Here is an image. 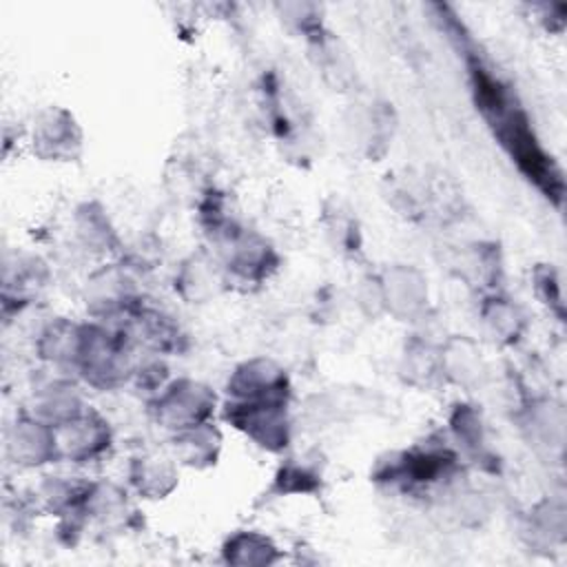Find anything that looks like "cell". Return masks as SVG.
<instances>
[{
  "label": "cell",
  "instance_id": "cell-1",
  "mask_svg": "<svg viewBox=\"0 0 567 567\" xmlns=\"http://www.w3.org/2000/svg\"><path fill=\"white\" fill-rule=\"evenodd\" d=\"M472 91L478 111L487 120L489 128L498 137L518 171L534 182V186L556 204H560L565 184L563 173L554 157L540 146L527 115L507 91V86L494 78L483 64L472 66Z\"/></svg>",
  "mask_w": 567,
  "mask_h": 567
},
{
  "label": "cell",
  "instance_id": "cell-2",
  "mask_svg": "<svg viewBox=\"0 0 567 567\" xmlns=\"http://www.w3.org/2000/svg\"><path fill=\"white\" fill-rule=\"evenodd\" d=\"M456 467V454L447 445L427 443L385 454L377 461L372 478L392 487L414 489L454 478Z\"/></svg>",
  "mask_w": 567,
  "mask_h": 567
},
{
  "label": "cell",
  "instance_id": "cell-3",
  "mask_svg": "<svg viewBox=\"0 0 567 567\" xmlns=\"http://www.w3.org/2000/svg\"><path fill=\"white\" fill-rule=\"evenodd\" d=\"M219 399L204 381L179 377L171 379L148 403L153 421L171 434L213 421Z\"/></svg>",
  "mask_w": 567,
  "mask_h": 567
},
{
  "label": "cell",
  "instance_id": "cell-4",
  "mask_svg": "<svg viewBox=\"0 0 567 567\" xmlns=\"http://www.w3.org/2000/svg\"><path fill=\"white\" fill-rule=\"evenodd\" d=\"M217 261L224 270L226 284H264L279 264V255L272 244L257 230L235 226L217 241Z\"/></svg>",
  "mask_w": 567,
  "mask_h": 567
},
{
  "label": "cell",
  "instance_id": "cell-5",
  "mask_svg": "<svg viewBox=\"0 0 567 567\" xmlns=\"http://www.w3.org/2000/svg\"><path fill=\"white\" fill-rule=\"evenodd\" d=\"M224 421L250 439L259 450L279 454L292 441V421L288 403L224 401Z\"/></svg>",
  "mask_w": 567,
  "mask_h": 567
},
{
  "label": "cell",
  "instance_id": "cell-6",
  "mask_svg": "<svg viewBox=\"0 0 567 567\" xmlns=\"http://www.w3.org/2000/svg\"><path fill=\"white\" fill-rule=\"evenodd\" d=\"M377 310L396 321H419L427 310V277L410 264H392L372 279Z\"/></svg>",
  "mask_w": 567,
  "mask_h": 567
},
{
  "label": "cell",
  "instance_id": "cell-7",
  "mask_svg": "<svg viewBox=\"0 0 567 567\" xmlns=\"http://www.w3.org/2000/svg\"><path fill=\"white\" fill-rule=\"evenodd\" d=\"M55 430L58 458L86 465L102 458L113 445V427L109 419L95 408L86 405L75 416L62 421Z\"/></svg>",
  "mask_w": 567,
  "mask_h": 567
},
{
  "label": "cell",
  "instance_id": "cell-8",
  "mask_svg": "<svg viewBox=\"0 0 567 567\" xmlns=\"http://www.w3.org/2000/svg\"><path fill=\"white\" fill-rule=\"evenodd\" d=\"M29 144L44 162H75L84 148V133L69 109L51 104L33 117Z\"/></svg>",
  "mask_w": 567,
  "mask_h": 567
},
{
  "label": "cell",
  "instance_id": "cell-9",
  "mask_svg": "<svg viewBox=\"0 0 567 567\" xmlns=\"http://www.w3.org/2000/svg\"><path fill=\"white\" fill-rule=\"evenodd\" d=\"M290 377L284 365L270 357H250L235 365L226 381L228 401H257V403H288Z\"/></svg>",
  "mask_w": 567,
  "mask_h": 567
},
{
  "label": "cell",
  "instance_id": "cell-10",
  "mask_svg": "<svg viewBox=\"0 0 567 567\" xmlns=\"http://www.w3.org/2000/svg\"><path fill=\"white\" fill-rule=\"evenodd\" d=\"M7 458L20 470H38L60 463L53 425L24 412L4 432Z\"/></svg>",
  "mask_w": 567,
  "mask_h": 567
},
{
  "label": "cell",
  "instance_id": "cell-11",
  "mask_svg": "<svg viewBox=\"0 0 567 567\" xmlns=\"http://www.w3.org/2000/svg\"><path fill=\"white\" fill-rule=\"evenodd\" d=\"M128 485L146 501H162L179 485V463L171 452H140L128 463Z\"/></svg>",
  "mask_w": 567,
  "mask_h": 567
},
{
  "label": "cell",
  "instance_id": "cell-12",
  "mask_svg": "<svg viewBox=\"0 0 567 567\" xmlns=\"http://www.w3.org/2000/svg\"><path fill=\"white\" fill-rule=\"evenodd\" d=\"M117 328H122L128 334L133 346L144 348L148 354L164 357L179 350L182 330L175 323V319L164 310L140 303L128 315V319Z\"/></svg>",
  "mask_w": 567,
  "mask_h": 567
},
{
  "label": "cell",
  "instance_id": "cell-13",
  "mask_svg": "<svg viewBox=\"0 0 567 567\" xmlns=\"http://www.w3.org/2000/svg\"><path fill=\"white\" fill-rule=\"evenodd\" d=\"M82 334L84 323L71 321L66 317H55L38 330L35 352L44 363H49L58 372L71 374L78 363Z\"/></svg>",
  "mask_w": 567,
  "mask_h": 567
},
{
  "label": "cell",
  "instance_id": "cell-14",
  "mask_svg": "<svg viewBox=\"0 0 567 567\" xmlns=\"http://www.w3.org/2000/svg\"><path fill=\"white\" fill-rule=\"evenodd\" d=\"M82 408H86V403L82 399L78 383L71 381V377H64L60 372L58 377L40 383L33 390L29 414L55 427L62 421L75 416Z\"/></svg>",
  "mask_w": 567,
  "mask_h": 567
},
{
  "label": "cell",
  "instance_id": "cell-15",
  "mask_svg": "<svg viewBox=\"0 0 567 567\" xmlns=\"http://www.w3.org/2000/svg\"><path fill=\"white\" fill-rule=\"evenodd\" d=\"M224 447L221 430L213 423H199L195 427L171 434V454L173 458L190 470L215 467Z\"/></svg>",
  "mask_w": 567,
  "mask_h": 567
},
{
  "label": "cell",
  "instance_id": "cell-16",
  "mask_svg": "<svg viewBox=\"0 0 567 567\" xmlns=\"http://www.w3.org/2000/svg\"><path fill=\"white\" fill-rule=\"evenodd\" d=\"M483 330L498 346H514L527 330V317L523 308L501 292L485 295L478 308Z\"/></svg>",
  "mask_w": 567,
  "mask_h": 567
},
{
  "label": "cell",
  "instance_id": "cell-17",
  "mask_svg": "<svg viewBox=\"0 0 567 567\" xmlns=\"http://www.w3.org/2000/svg\"><path fill=\"white\" fill-rule=\"evenodd\" d=\"M226 284L224 270L217 261V257L208 255H190L175 275V290L188 301V303H202L219 292V288Z\"/></svg>",
  "mask_w": 567,
  "mask_h": 567
},
{
  "label": "cell",
  "instance_id": "cell-18",
  "mask_svg": "<svg viewBox=\"0 0 567 567\" xmlns=\"http://www.w3.org/2000/svg\"><path fill=\"white\" fill-rule=\"evenodd\" d=\"M221 558L228 565L261 567L279 563L281 549L268 534L259 529H239L224 540Z\"/></svg>",
  "mask_w": 567,
  "mask_h": 567
},
{
  "label": "cell",
  "instance_id": "cell-19",
  "mask_svg": "<svg viewBox=\"0 0 567 567\" xmlns=\"http://www.w3.org/2000/svg\"><path fill=\"white\" fill-rule=\"evenodd\" d=\"M73 228L78 241L95 252V255H109L117 250V233L104 213V208L95 202L82 204L73 215Z\"/></svg>",
  "mask_w": 567,
  "mask_h": 567
},
{
  "label": "cell",
  "instance_id": "cell-20",
  "mask_svg": "<svg viewBox=\"0 0 567 567\" xmlns=\"http://www.w3.org/2000/svg\"><path fill=\"white\" fill-rule=\"evenodd\" d=\"M401 372L405 374L408 383L419 388H430L434 381H443L441 348H434L432 343L421 339L410 341L403 352Z\"/></svg>",
  "mask_w": 567,
  "mask_h": 567
},
{
  "label": "cell",
  "instance_id": "cell-21",
  "mask_svg": "<svg viewBox=\"0 0 567 567\" xmlns=\"http://www.w3.org/2000/svg\"><path fill=\"white\" fill-rule=\"evenodd\" d=\"M441 368L443 379L467 385L483 372V361L470 341L450 339L445 346H441Z\"/></svg>",
  "mask_w": 567,
  "mask_h": 567
},
{
  "label": "cell",
  "instance_id": "cell-22",
  "mask_svg": "<svg viewBox=\"0 0 567 567\" xmlns=\"http://www.w3.org/2000/svg\"><path fill=\"white\" fill-rule=\"evenodd\" d=\"M321 487V472L299 458H288L279 465L272 476V492L279 496H297V494H315Z\"/></svg>",
  "mask_w": 567,
  "mask_h": 567
},
{
  "label": "cell",
  "instance_id": "cell-23",
  "mask_svg": "<svg viewBox=\"0 0 567 567\" xmlns=\"http://www.w3.org/2000/svg\"><path fill=\"white\" fill-rule=\"evenodd\" d=\"M450 427L456 439V443L470 452V454H481L485 452V427L481 421V412L470 405V403H458L454 405L450 414Z\"/></svg>",
  "mask_w": 567,
  "mask_h": 567
},
{
  "label": "cell",
  "instance_id": "cell-24",
  "mask_svg": "<svg viewBox=\"0 0 567 567\" xmlns=\"http://www.w3.org/2000/svg\"><path fill=\"white\" fill-rule=\"evenodd\" d=\"M529 419V430L534 434V439L543 445H551L556 443L558 447L563 445V412L560 408H556L551 401H538L532 405V410L527 412Z\"/></svg>",
  "mask_w": 567,
  "mask_h": 567
},
{
  "label": "cell",
  "instance_id": "cell-25",
  "mask_svg": "<svg viewBox=\"0 0 567 567\" xmlns=\"http://www.w3.org/2000/svg\"><path fill=\"white\" fill-rule=\"evenodd\" d=\"M536 290L540 295V299L554 308V312L558 317H563V288H560V279L554 272V268H538L536 270Z\"/></svg>",
  "mask_w": 567,
  "mask_h": 567
}]
</instances>
